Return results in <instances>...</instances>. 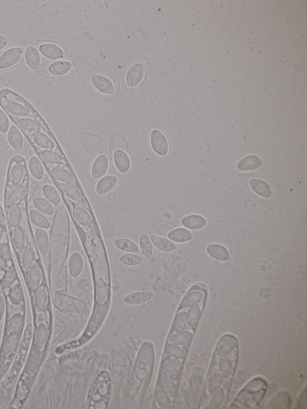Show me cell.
I'll return each mask as SVG.
<instances>
[{
	"instance_id": "cell-28",
	"label": "cell",
	"mask_w": 307,
	"mask_h": 409,
	"mask_svg": "<svg viewBox=\"0 0 307 409\" xmlns=\"http://www.w3.org/2000/svg\"><path fill=\"white\" fill-rule=\"evenodd\" d=\"M117 177L115 176H106L102 178L96 186L97 194L103 195L110 192L116 185Z\"/></svg>"
},
{
	"instance_id": "cell-10",
	"label": "cell",
	"mask_w": 307,
	"mask_h": 409,
	"mask_svg": "<svg viewBox=\"0 0 307 409\" xmlns=\"http://www.w3.org/2000/svg\"><path fill=\"white\" fill-rule=\"evenodd\" d=\"M7 140L10 146L16 151L21 150L24 145L23 133L16 126H11L8 130Z\"/></svg>"
},
{
	"instance_id": "cell-8",
	"label": "cell",
	"mask_w": 307,
	"mask_h": 409,
	"mask_svg": "<svg viewBox=\"0 0 307 409\" xmlns=\"http://www.w3.org/2000/svg\"><path fill=\"white\" fill-rule=\"evenodd\" d=\"M105 315V313L104 311H99H99H96V312L94 313L89 324H88L84 337H82L80 340V343H79V345L87 342V340H89L90 338L95 334L96 332L98 330L100 326L101 325Z\"/></svg>"
},
{
	"instance_id": "cell-39",
	"label": "cell",
	"mask_w": 307,
	"mask_h": 409,
	"mask_svg": "<svg viewBox=\"0 0 307 409\" xmlns=\"http://www.w3.org/2000/svg\"><path fill=\"white\" fill-rule=\"evenodd\" d=\"M35 256L33 249L29 245L25 246L22 251V264L25 271H29L34 264Z\"/></svg>"
},
{
	"instance_id": "cell-25",
	"label": "cell",
	"mask_w": 307,
	"mask_h": 409,
	"mask_svg": "<svg viewBox=\"0 0 307 409\" xmlns=\"http://www.w3.org/2000/svg\"><path fill=\"white\" fill-rule=\"evenodd\" d=\"M43 280V272L37 264H34L29 272L28 284L29 288L36 290Z\"/></svg>"
},
{
	"instance_id": "cell-15",
	"label": "cell",
	"mask_w": 307,
	"mask_h": 409,
	"mask_svg": "<svg viewBox=\"0 0 307 409\" xmlns=\"http://www.w3.org/2000/svg\"><path fill=\"white\" fill-rule=\"evenodd\" d=\"M84 262L83 257L79 252H75L71 255L68 266L71 276L73 278L78 277L83 270Z\"/></svg>"
},
{
	"instance_id": "cell-19",
	"label": "cell",
	"mask_w": 307,
	"mask_h": 409,
	"mask_svg": "<svg viewBox=\"0 0 307 409\" xmlns=\"http://www.w3.org/2000/svg\"><path fill=\"white\" fill-rule=\"evenodd\" d=\"M109 167V161L105 155H101L98 157L94 162L92 169H91V174L94 179H99L106 174Z\"/></svg>"
},
{
	"instance_id": "cell-18",
	"label": "cell",
	"mask_w": 307,
	"mask_h": 409,
	"mask_svg": "<svg viewBox=\"0 0 307 409\" xmlns=\"http://www.w3.org/2000/svg\"><path fill=\"white\" fill-rule=\"evenodd\" d=\"M45 166L49 176L52 179L58 181L60 182L69 183L74 182V177L69 172L60 168L53 167L48 165Z\"/></svg>"
},
{
	"instance_id": "cell-42",
	"label": "cell",
	"mask_w": 307,
	"mask_h": 409,
	"mask_svg": "<svg viewBox=\"0 0 307 409\" xmlns=\"http://www.w3.org/2000/svg\"><path fill=\"white\" fill-rule=\"evenodd\" d=\"M75 217L77 220L82 226L84 227H91L92 226L93 221L91 218L89 213L86 209L82 207H77L75 209Z\"/></svg>"
},
{
	"instance_id": "cell-26",
	"label": "cell",
	"mask_w": 307,
	"mask_h": 409,
	"mask_svg": "<svg viewBox=\"0 0 307 409\" xmlns=\"http://www.w3.org/2000/svg\"><path fill=\"white\" fill-rule=\"evenodd\" d=\"M32 204L35 209L46 215L51 216L55 214V209L52 204L45 198L37 197L32 200Z\"/></svg>"
},
{
	"instance_id": "cell-43",
	"label": "cell",
	"mask_w": 307,
	"mask_h": 409,
	"mask_svg": "<svg viewBox=\"0 0 307 409\" xmlns=\"http://www.w3.org/2000/svg\"><path fill=\"white\" fill-rule=\"evenodd\" d=\"M120 260L124 265L134 266L141 264L144 261V258L140 255L129 253L123 255L120 257Z\"/></svg>"
},
{
	"instance_id": "cell-13",
	"label": "cell",
	"mask_w": 307,
	"mask_h": 409,
	"mask_svg": "<svg viewBox=\"0 0 307 409\" xmlns=\"http://www.w3.org/2000/svg\"><path fill=\"white\" fill-rule=\"evenodd\" d=\"M39 51L44 57L49 60H55L63 58V50L56 44L43 43L39 46Z\"/></svg>"
},
{
	"instance_id": "cell-14",
	"label": "cell",
	"mask_w": 307,
	"mask_h": 409,
	"mask_svg": "<svg viewBox=\"0 0 307 409\" xmlns=\"http://www.w3.org/2000/svg\"><path fill=\"white\" fill-rule=\"evenodd\" d=\"M35 239L38 251L42 256H46L49 253L50 239L45 229L37 228L35 232Z\"/></svg>"
},
{
	"instance_id": "cell-40",
	"label": "cell",
	"mask_w": 307,
	"mask_h": 409,
	"mask_svg": "<svg viewBox=\"0 0 307 409\" xmlns=\"http://www.w3.org/2000/svg\"><path fill=\"white\" fill-rule=\"evenodd\" d=\"M140 249L144 256L150 259L153 254V245L147 233L141 234L140 238Z\"/></svg>"
},
{
	"instance_id": "cell-37",
	"label": "cell",
	"mask_w": 307,
	"mask_h": 409,
	"mask_svg": "<svg viewBox=\"0 0 307 409\" xmlns=\"http://www.w3.org/2000/svg\"><path fill=\"white\" fill-rule=\"evenodd\" d=\"M114 244L119 250L129 253H137L140 248L132 240L128 238H119L115 240Z\"/></svg>"
},
{
	"instance_id": "cell-21",
	"label": "cell",
	"mask_w": 307,
	"mask_h": 409,
	"mask_svg": "<svg viewBox=\"0 0 307 409\" xmlns=\"http://www.w3.org/2000/svg\"><path fill=\"white\" fill-rule=\"evenodd\" d=\"M115 167L120 173H126L131 167V160L127 154L121 150H117L114 154Z\"/></svg>"
},
{
	"instance_id": "cell-32",
	"label": "cell",
	"mask_w": 307,
	"mask_h": 409,
	"mask_svg": "<svg viewBox=\"0 0 307 409\" xmlns=\"http://www.w3.org/2000/svg\"><path fill=\"white\" fill-rule=\"evenodd\" d=\"M261 159L255 156H249L238 162L237 167L241 171H252L261 167Z\"/></svg>"
},
{
	"instance_id": "cell-6",
	"label": "cell",
	"mask_w": 307,
	"mask_h": 409,
	"mask_svg": "<svg viewBox=\"0 0 307 409\" xmlns=\"http://www.w3.org/2000/svg\"><path fill=\"white\" fill-rule=\"evenodd\" d=\"M23 49L15 47L8 49L0 56V69H7L11 67L19 61L22 57Z\"/></svg>"
},
{
	"instance_id": "cell-34",
	"label": "cell",
	"mask_w": 307,
	"mask_h": 409,
	"mask_svg": "<svg viewBox=\"0 0 307 409\" xmlns=\"http://www.w3.org/2000/svg\"><path fill=\"white\" fill-rule=\"evenodd\" d=\"M72 67V64L69 61H58L50 65L48 70L53 75L62 76L69 72Z\"/></svg>"
},
{
	"instance_id": "cell-22",
	"label": "cell",
	"mask_w": 307,
	"mask_h": 409,
	"mask_svg": "<svg viewBox=\"0 0 307 409\" xmlns=\"http://www.w3.org/2000/svg\"><path fill=\"white\" fill-rule=\"evenodd\" d=\"M29 173L37 180L43 179L45 174V169L39 158L37 156H32L28 164Z\"/></svg>"
},
{
	"instance_id": "cell-36",
	"label": "cell",
	"mask_w": 307,
	"mask_h": 409,
	"mask_svg": "<svg viewBox=\"0 0 307 409\" xmlns=\"http://www.w3.org/2000/svg\"><path fill=\"white\" fill-rule=\"evenodd\" d=\"M12 236L16 250L19 253L22 252L25 247V234L23 228L20 226L13 228Z\"/></svg>"
},
{
	"instance_id": "cell-30",
	"label": "cell",
	"mask_w": 307,
	"mask_h": 409,
	"mask_svg": "<svg viewBox=\"0 0 307 409\" xmlns=\"http://www.w3.org/2000/svg\"><path fill=\"white\" fill-rule=\"evenodd\" d=\"M250 185L253 191L260 197L266 198L271 197L270 187L264 181L259 179H252L250 182Z\"/></svg>"
},
{
	"instance_id": "cell-20",
	"label": "cell",
	"mask_w": 307,
	"mask_h": 409,
	"mask_svg": "<svg viewBox=\"0 0 307 409\" xmlns=\"http://www.w3.org/2000/svg\"><path fill=\"white\" fill-rule=\"evenodd\" d=\"M29 218L32 224L40 229H48L51 227V222L46 216L35 209L29 210Z\"/></svg>"
},
{
	"instance_id": "cell-45",
	"label": "cell",
	"mask_w": 307,
	"mask_h": 409,
	"mask_svg": "<svg viewBox=\"0 0 307 409\" xmlns=\"http://www.w3.org/2000/svg\"><path fill=\"white\" fill-rule=\"evenodd\" d=\"M7 38L4 35H0V50L3 49L7 46Z\"/></svg>"
},
{
	"instance_id": "cell-31",
	"label": "cell",
	"mask_w": 307,
	"mask_h": 409,
	"mask_svg": "<svg viewBox=\"0 0 307 409\" xmlns=\"http://www.w3.org/2000/svg\"><path fill=\"white\" fill-rule=\"evenodd\" d=\"M153 298V294L149 292H137L132 293L124 299L125 303L130 305H138L145 303Z\"/></svg>"
},
{
	"instance_id": "cell-23",
	"label": "cell",
	"mask_w": 307,
	"mask_h": 409,
	"mask_svg": "<svg viewBox=\"0 0 307 409\" xmlns=\"http://www.w3.org/2000/svg\"><path fill=\"white\" fill-rule=\"evenodd\" d=\"M34 307L37 312H42L48 303V293L43 286L38 287L34 294Z\"/></svg>"
},
{
	"instance_id": "cell-33",
	"label": "cell",
	"mask_w": 307,
	"mask_h": 409,
	"mask_svg": "<svg viewBox=\"0 0 307 409\" xmlns=\"http://www.w3.org/2000/svg\"><path fill=\"white\" fill-rule=\"evenodd\" d=\"M42 193L45 198L52 205L58 206L61 203V198L58 190L51 185H45L43 186Z\"/></svg>"
},
{
	"instance_id": "cell-3",
	"label": "cell",
	"mask_w": 307,
	"mask_h": 409,
	"mask_svg": "<svg viewBox=\"0 0 307 409\" xmlns=\"http://www.w3.org/2000/svg\"><path fill=\"white\" fill-rule=\"evenodd\" d=\"M9 118L22 133H31L43 131L49 135H53L51 129H49L45 120L40 121L32 118Z\"/></svg>"
},
{
	"instance_id": "cell-5",
	"label": "cell",
	"mask_w": 307,
	"mask_h": 409,
	"mask_svg": "<svg viewBox=\"0 0 307 409\" xmlns=\"http://www.w3.org/2000/svg\"><path fill=\"white\" fill-rule=\"evenodd\" d=\"M33 148L37 157L42 162L43 165H48L56 167L64 164V159L55 150H42L35 146H31Z\"/></svg>"
},
{
	"instance_id": "cell-4",
	"label": "cell",
	"mask_w": 307,
	"mask_h": 409,
	"mask_svg": "<svg viewBox=\"0 0 307 409\" xmlns=\"http://www.w3.org/2000/svg\"><path fill=\"white\" fill-rule=\"evenodd\" d=\"M31 146H35L42 150H55L57 142L54 135L43 131L29 133H23Z\"/></svg>"
},
{
	"instance_id": "cell-29",
	"label": "cell",
	"mask_w": 307,
	"mask_h": 409,
	"mask_svg": "<svg viewBox=\"0 0 307 409\" xmlns=\"http://www.w3.org/2000/svg\"><path fill=\"white\" fill-rule=\"evenodd\" d=\"M206 251L212 257L220 261H226L230 258L228 251L224 246L220 244L209 245Z\"/></svg>"
},
{
	"instance_id": "cell-35",
	"label": "cell",
	"mask_w": 307,
	"mask_h": 409,
	"mask_svg": "<svg viewBox=\"0 0 307 409\" xmlns=\"http://www.w3.org/2000/svg\"><path fill=\"white\" fill-rule=\"evenodd\" d=\"M168 238L172 242L178 243L190 241L192 238L191 233L184 228H177L168 233Z\"/></svg>"
},
{
	"instance_id": "cell-12",
	"label": "cell",
	"mask_w": 307,
	"mask_h": 409,
	"mask_svg": "<svg viewBox=\"0 0 307 409\" xmlns=\"http://www.w3.org/2000/svg\"><path fill=\"white\" fill-rule=\"evenodd\" d=\"M144 76V67L141 63L133 66L129 70L126 76L127 84L130 87H134L140 84Z\"/></svg>"
},
{
	"instance_id": "cell-1",
	"label": "cell",
	"mask_w": 307,
	"mask_h": 409,
	"mask_svg": "<svg viewBox=\"0 0 307 409\" xmlns=\"http://www.w3.org/2000/svg\"><path fill=\"white\" fill-rule=\"evenodd\" d=\"M0 106L8 117L32 118L44 120L28 101L10 89H2L0 91Z\"/></svg>"
},
{
	"instance_id": "cell-41",
	"label": "cell",
	"mask_w": 307,
	"mask_h": 409,
	"mask_svg": "<svg viewBox=\"0 0 307 409\" xmlns=\"http://www.w3.org/2000/svg\"><path fill=\"white\" fill-rule=\"evenodd\" d=\"M64 194L67 197L73 201L78 203L81 199L80 191L73 182L64 183L61 184Z\"/></svg>"
},
{
	"instance_id": "cell-16",
	"label": "cell",
	"mask_w": 307,
	"mask_h": 409,
	"mask_svg": "<svg viewBox=\"0 0 307 409\" xmlns=\"http://www.w3.org/2000/svg\"><path fill=\"white\" fill-rule=\"evenodd\" d=\"M91 82L97 90L106 94L114 93L113 84L108 78L102 75H95L91 78Z\"/></svg>"
},
{
	"instance_id": "cell-11",
	"label": "cell",
	"mask_w": 307,
	"mask_h": 409,
	"mask_svg": "<svg viewBox=\"0 0 307 409\" xmlns=\"http://www.w3.org/2000/svg\"><path fill=\"white\" fill-rule=\"evenodd\" d=\"M96 301L100 306L104 305L107 302L109 294V287L108 281L104 278L99 277L96 282Z\"/></svg>"
},
{
	"instance_id": "cell-17",
	"label": "cell",
	"mask_w": 307,
	"mask_h": 409,
	"mask_svg": "<svg viewBox=\"0 0 307 409\" xmlns=\"http://www.w3.org/2000/svg\"><path fill=\"white\" fill-rule=\"evenodd\" d=\"M26 64L32 70H36L40 67L41 57L38 50L33 46L26 47L24 54Z\"/></svg>"
},
{
	"instance_id": "cell-2",
	"label": "cell",
	"mask_w": 307,
	"mask_h": 409,
	"mask_svg": "<svg viewBox=\"0 0 307 409\" xmlns=\"http://www.w3.org/2000/svg\"><path fill=\"white\" fill-rule=\"evenodd\" d=\"M29 179L21 185L9 190H4V205L5 210L14 204L26 203L29 190Z\"/></svg>"
},
{
	"instance_id": "cell-27",
	"label": "cell",
	"mask_w": 307,
	"mask_h": 409,
	"mask_svg": "<svg viewBox=\"0 0 307 409\" xmlns=\"http://www.w3.org/2000/svg\"><path fill=\"white\" fill-rule=\"evenodd\" d=\"M206 223L205 219L199 215H188L183 218L181 221L183 226L191 230L201 229Z\"/></svg>"
},
{
	"instance_id": "cell-24",
	"label": "cell",
	"mask_w": 307,
	"mask_h": 409,
	"mask_svg": "<svg viewBox=\"0 0 307 409\" xmlns=\"http://www.w3.org/2000/svg\"><path fill=\"white\" fill-rule=\"evenodd\" d=\"M150 238L153 245L158 250L163 252H170L176 249L175 244L169 239L155 235H151Z\"/></svg>"
},
{
	"instance_id": "cell-9",
	"label": "cell",
	"mask_w": 307,
	"mask_h": 409,
	"mask_svg": "<svg viewBox=\"0 0 307 409\" xmlns=\"http://www.w3.org/2000/svg\"><path fill=\"white\" fill-rule=\"evenodd\" d=\"M22 204H14L5 210L8 225L12 228L20 226L21 223L25 210L24 207L22 206Z\"/></svg>"
},
{
	"instance_id": "cell-38",
	"label": "cell",
	"mask_w": 307,
	"mask_h": 409,
	"mask_svg": "<svg viewBox=\"0 0 307 409\" xmlns=\"http://www.w3.org/2000/svg\"><path fill=\"white\" fill-rule=\"evenodd\" d=\"M8 298L11 304L15 305H19L20 302L24 301V295H23V290L20 285V281L16 284H13L9 290Z\"/></svg>"
},
{
	"instance_id": "cell-44",
	"label": "cell",
	"mask_w": 307,
	"mask_h": 409,
	"mask_svg": "<svg viewBox=\"0 0 307 409\" xmlns=\"http://www.w3.org/2000/svg\"><path fill=\"white\" fill-rule=\"evenodd\" d=\"M9 129V117L3 109L0 108V132L7 133Z\"/></svg>"
},
{
	"instance_id": "cell-7",
	"label": "cell",
	"mask_w": 307,
	"mask_h": 409,
	"mask_svg": "<svg viewBox=\"0 0 307 409\" xmlns=\"http://www.w3.org/2000/svg\"><path fill=\"white\" fill-rule=\"evenodd\" d=\"M151 144L154 152L161 156L167 155L169 144L163 133L158 130H154L151 134Z\"/></svg>"
}]
</instances>
